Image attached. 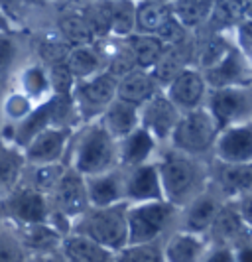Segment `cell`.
I'll return each instance as SVG.
<instances>
[{
  "label": "cell",
  "mask_w": 252,
  "mask_h": 262,
  "mask_svg": "<svg viewBox=\"0 0 252 262\" xmlns=\"http://www.w3.org/2000/svg\"><path fill=\"white\" fill-rule=\"evenodd\" d=\"M67 168L83 178L117 168V142L106 134L101 122H93L77 134Z\"/></svg>",
  "instance_id": "1"
},
{
  "label": "cell",
  "mask_w": 252,
  "mask_h": 262,
  "mask_svg": "<svg viewBox=\"0 0 252 262\" xmlns=\"http://www.w3.org/2000/svg\"><path fill=\"white\" fill-rule=\"evenodd\" d=\"M156 168L164 201L172 203L173 207H184L201 191V170L191 156L170 150L156 164Z\"/></svg>",
  "instance_id": "2"
},
{
  "label": "cell",
  "mask_w": 252,
  "mask_h": 262,
  "mask_svg": "<svg viewBox=\"0 0 252 262\" xmlns=\"http://www.w3.org/2000/svg\"><path fill=\"white\" fill-rule=\"evenodd\" d=\"M126 207V201L108 207H89L71 223V231L89 236L105 249L117 252L128 243Z\"/></svg>",
  "instance_id": "3"
},
{
  "label": "cell",
  "mask_w": 252,
  "mask_h": 262,
  "mask_svg": "<svg viewBox=\"0 0 252 262\" xmlns=\"http://www.w3.org/2000/svg\"><path fill=\"white\" fill-rule=\"evenodd\" d=\"M175 215H177V207H173L172 203L164 199L128 205L126 207V225H128L126 245L159 243L162 236L173 225Z\"/></svg>",
  "instance_id": "4"
},
{
  "label": "cell",
  "mask_w": 252,
  "mask_h": 262,
  "mask_svg": "<svg viewBox=\"0 0 252 262\" xmlns=\"http://www.w3.org/2000/svg\"><path fill=\"white\" fill-rule=\"evenodd\" d=\"M217 134H219V126L211 117L209 108L199 106L179 115V120L173 126L170 140H172L173 150L195 158L211 150Z\"/></svg>",
  "instance_id": "5"
},
{
  "label": "cell",
  "mask_w": 252,
  "mask_h": 262,
  "mask_svg": "<svg viewBox=\"0 0 252 262\" xmlns=\"http://www.w3.org/2000/svg\"><path fill=\"white\" fill-rule=\"evenodd\" d=\"M209 113L215 118L219 130L235 124L250 122L252 101L250 87H223L211 89L209 97Z\"/></svg>",
  "instance_id": "6"
},
{
  "label": "cell",
  "mask_w": 252,
  "mask_h": 262,
  "mask_svg": "<svg viewBox=\"0 0 252 262\" xmlns=\"http://www.w3.org/2000/svg\"><path fill=\"white\" fill-rule=\"evenodd\" d=\"M2 211L6 213L10 223L34 225L45 223L50 219L52 207L45 193L36 191L28 185H18L2 199Z\"/></svg>",
  "instance_id": "7"
},
{
  "label": "cell",
  "mask_w": 252,
  "mask_h": 262,
  "mask_svg": "<svg viewBox=\"0 0 252 262\" xmlns=\"http://www.w3.org/2000/svg\"><path fill=\"white\" fill-rule=\"evenodd\" d=\"M117 81L119 79L106 71H99L93 77L77 81L71 93L75 111L87 118L101 115L110 105V101L117 99Z\"/></svg>",
  "instance_id": "8"
},
{
  "label": "cell",
  "mask_w": 252,
  "mask_h": 262,
  "mask_svg": "<svg viewBox=\"0 0 252 262\" xmlns=\"http://www.w3.org/2000/svg\"><path fill=\"white\" fill-rule=\"evenodd\" d=\"M52 211L67 217L71 223L89 209V199L85 191V178L71 168H65L63 176L48 193Z\"/></svg>",
  "instance_id": "9"
},
{
  "label": "cell",
  "mask_w": 252,
  "mask_h": 262,
  "mask_svg": "<svg viewBox=\"0 0 252 262\" xmlns=\"http://www.w3.org/2000/svg\"><path fill=\"white\" fill-rule=\"evenodd\" d=\"M248 229L250 223L242 219L235 201L223 203L205 233V241L207 245H223L239 250L242 247H248Z\"/></svg>",
  "instance_id": "10"
},
{
  "label": "cell",
  "mask_w": 252,
  "mask_h": 262,
  "mask_svg": "<svg viewBox=\"0 0 252 262\" xmlns=\"http://www.w3.org/2000/svg\"><path fill=\"white\" fill-rule=\"evenodd\" d=\"M179 111L166 97V93L159 89L148 101L138 106V124L152 134L156 142L170 140L173 126L179 120Z\"/></svg>",
  "instance_id": "11"
},
{
  "label": "cell",
  "mask_w": 252,
  "mask_h": 262,
  "mask_svg": "<svg viewBox=\"0 0 252 262\" xmlns=\"http://www.w3.org/2000/svg\"><path fill=\"white\" fill-rule=\"evenodd\" d=\"M213 152L221 164H250L252 162V126L250 122L235 124L219 130Z\"/></svg>",
  "instance_id": "12"
},
{
  "label": "cell",
  "mask_w": 252,
  "mask_h": 262,
  "mask_svg": "<svg viewBox=\"0 0 252 262\" xmlns=\"http://www.w3.org/2000/svg\"><path fill=\"white\" fill-rule=\"evenodd\" d=\"M205 85L211 89L223 87H250V66L248 57L239 50H228L226 55L215 67L203 73Z\"/></svg>",
  "instance_id": "13"
},
{
  "label": "cell",
  "mask_w": 252,
  "mask_h": 262,
  "mask_svg": "<svg viewBox=\"0 0 252 262\" xmlns=\"http://www.w3.org/2000/svg\"><path fill=\"white\" fill-rule=\"evenodd\" d=\"M164 93L179 113H187V111L203 106L207 85H205V79H203L201 71L187 67L177 77H173L168 83Z\"/></svg>",
  "instance_id": "14"
},
{
  "label": "cell",
  "mask_w": 252,
  "mask_h": 262,
  "mask_svg": "<svg viewBox=\"0 0 252 262\" xmlns=\"http://www.w3.org/2000/svg\"><path fill=\"white\" fill-rule=\"evenodd\" d=\"M69 128H57L48 126L41 132H38L22 150V158L30 166H40V164H53L59 162L69 140Z\"/></svg>",
  "instance_id": "15"
},
{
  "label": "cell",
  "mask_w": 252,
  "mask_h": 262,
  "mask_svg": "<svg viewBox=\"0 0 252 262\" xmlns=\"http://www.w3.org/2000/svg\"><path fill=\"white\" fill-rule=\"evenodd\" d=\"M164 199L162 184L158 178L156 164H142L124 173V201L128 203H146Z\"/></svg>",
  "instance_id": "16"
},
{
  "label": "cell",
  "mask_w": 252,
  "mask_h": 262,
  "mask_svg": "<svg viewBox=\"0 0 252 262\" xmlns=\"http://www.w3.org/2000/svg\"><path fill=\"white\" fill-rule=\"evenodd\" d=\"M221 205L223 203L219 201V197L215 193L199 191L193 199H189L184 205L181 217H179V231L205 236Z\"/></svg>",
  "instance_id": "17"
},
{
  "label": "cell",
  "mask_w": 252,
  "mask_h": 262,
  "mask_svg": "<svg viewBox=\"0 0 252 262\" xmlns=\"http://www.w3.org/2000/svg\"><path fill=\"white\" fill-rule=\"evenodd\" d=\"M89 207H108L124 201V171L112 168L97 176L85 178Z\"/></svg>",
  "instance_id": "18"
},
{
  "label": "cell",
  "mask_w": 252,
  "mask_h": 262,
  "mask_svg": "<svg viewBox=\"0 0 252 262\" xmlns=\"http://www.w3.org/2000/svg\"><path fill=\"white\" fill-rule=\"evenodd\" d=\"M156 148L152 134L144 130L140 124L130 134L117 142V166L120 170H132L136 166L146 164Z\"/></svg>",
  "instance_id": "19"
},
{
  "label": "cell",
  "mask_w": 252,
  "mask_h": 262,
  "mask_svg": "<svg viewBox=\"0 0 252 262\" xmlns=\"http://www.w3.org/2000/svg\"><path fill=\"white\" fill-rule=\"evenodd\" d=\"M205 249V236L177 229L166 238V243H162V256L164 262H199Z\"/></svg>",
  "instance_id": "20"
},
{
  "label": "cell",
  "mask_w": 252,
  "mask_h": 262,
  "mask_svg": "<svg viewBox=\"0 0 252 262\" xmlns=\"http://www.w3.org/2000/svg\"><path fill=\"white\" fill-rule=\"evenodd\" d=\"M59 252L67 262H112L114 252L105 249L103 245L95 243L93 238L79 233H69L63 236Z\"/></svg>",
  "instance_id": "21"
},
{
  "label": "cell",
  "mask_w": 252,
  "mask_h": 262,
  "mask_svg": "<svg viewBox=\"0 0 252 262\" xmlns=\"http://www.w3.org/2000/svg\"><path fill=\"white\" fill-rule=\"evenodd\" d=\"M99 122L105 128L106 134L114 142H119V140H122L126 134H130L138 126V106L130 105V103H124L120 99H114L101 113V120Z\"/></svg>",
  "instance_id": "22"
},
{
  "label": "cell",
  "mask_w": 252,
  "mask_h": 262,
  "mask_svg": "<svg viewBox=\"0 0 252 262\" xmlns=\"http://www.w3.org/2000/svg\"><path fill=\"white\" fill-rule=\"evenodd\" d=\"M158 91V83L146 69H132L117 81V99L136 106H140Z\"/></svg>",
  "instance_id": "23"
},
{
  "label": "cell",
  "mask_w": 252,
  "mask_h": 262,
  "mask_svg": "<svg viewBox=\"0 0 252 262\" xmlns=\"http://www.w3.org/2000/svg\"><path fill=\"white\" fill-rule=\"evenodd\" d=\"M16 231L28 254L59 250V245L63 241V235L57 229H53L48 221L34 225H16Z\"/></svg>",
  "instance_id": "24"
},
{
  "label": "cell",
  "mask_w": 252,
  "mask_h": 262,
  "mask_svg": "<svg viewBox=\"0 0 252 262\" xmlns=\"http://www.w3.org/2000/svg\"><path fill=\"white\" fill-rule=\"evenodd\" d=\"M215 182L219 191L231 197H242L250 193L252 187V166L250 164H221L215 171Z\"/></svg>",
  "instance_id": "25"
},
{
  "label": "cell",
  "mask_w": 252,
  "mask_h": 262,
  "mask_svg": "<svg viewBox=\"0 0 252 262\" xmlns=\"http://www.w3.org/2000/svg\"><path fill=\"white\" fill-rule=\"evenodd\" d=\"M65 66L71 71V75L75 77V81H83V79L93 77L99 71H105V59L93 43L75 46L67 53Z\"/></svg>",
  "instance_id": "26"
},
{
  "label": "cell",
  "mask_w": 252,
  "mask_h": 262,
  "mask_svg": "<svg viewBox=\"0 0 252 262\" xmlns=\"http://www.w3.org/2000/svg\"><path fill=\"white\" fill-rule=\"evenodd\" d=\"M184 69H187V50L186 43L179 46H170L164 48V52L159 53V57L156 59V63L150 67V75L154 77V81L164 87H168V83L173 77H177Z\"/></svg>",
  "instance_id": "27"
},
{
  "label": "cell",
  "mask_w": 252,
  "mask_h": 262,
  "mask_svg": "<svg viewBox=\"0 0 252 262\" xmlns=\"http://www.w3.org/2000/svg\"><path fill=\"white\" fill-rule=\"evenodd\" d=\"M170 16H172V6L168 2H162V0H142L136 6L134 32L154 36Z\"/></svg>",
  "instance_id": "28"
},
{
  "label": "cell",
  "mask_w": 252,
  "mask_h": 262,
  "mask_svg": "<svg viewBox=\"0 0 252 262\" xmlns=\"http://www.w3.org/2000/svg\"><path fill=\"white\" fill-rule=\"evenodd\" d=\"M48 126H50V115H48V105H45V101H43L41 105H38L36 108H32L26 117L20 118V120L14 124L12 142L16 146H20V148H24L38 132H41L43 128H48Z\"/></svg>",
  "instance_id": "29"
},
{
  "label": "cell",
  "mask_w": 252,
  "mask_h": 262,
  "mask_svg": "<svg viewBox=\"0 0 252 262\" xmlns=\"http://www.w3.org/2000/svg\"><path fill=\"white\" fill-rule=\"evenodd\" d=\"M246 0H213L207 20L217 30L239 26L246 18Z\"/></svg>",
  "instance_id": "30"
},
{
  "label": "cell",
  "mask_w": 252,
  "mask_h": 262,
  "mask_svg": "<svg viewBox=\"0 0 252 262\" xmlns=\"http://www.w3.org/2000/svg\"><path fill=\"white\" fill-rule=\"evenodd\" d=\"M126 46L132 53L136 69H146V71L156 63L159 53L164 52V46L158 41V38L150 34H136L126 41Z\"/></svg>",
  "instance_id": "31"
},
{
  "label": "cell",
  "mask_w": 252,
  "mask_h": 262,
  "mask_svg": "<svg viewBox=\"0 0 252 262\" xmlns=\"http://www.w3.org/2000/svg\"><path fill=\"white\" fill-rule=\"evenodd\" d=\"M110 32L112 36H130L134 32L136 4L132 0H108Z\"/></svg>",
  "instance_id": "32"
},
{
  "label": "cell",
  "mask_w": 252,
  "mask_h": 262,
  "mask_svg": "<svg viewBox=\"0 0 252 262\" xmlns=\"http://www.w3.org/2000/svg\"><path fill=\"white\" fill-rule=\"evenodd\" d=\"M211 2L213 0H175L172 14L175 20L181 22V26L195 28L209 18Z\"/></svg>",
  "instance_id": "33"
},
{
  "label": "cell",
  "mask_w": 252,
  "mask_h": 262,
  "mask_svg": "<svg viewBox=\"0 0 252 262\" xmlns=\"http://www.w3.org/2000/svg\"><path fill=\"white\" fill-rule=\"evenodd\" d=\"M59 38L69 48L75 46H89L95 41L93 30L85 22L83 16H65L59 20Z\"/></svg>",
  "instance_id": "34"
},
{
  "label": "cell",
  "mask_w": 252,
  "mask_h": 262,
  "mask_svg": "<svg viewBox=\"0 0 252 262\" xmlns=\"http://www.w3.org/2000/svg\"><path fill=\"white\" fill-rule=\"evenodd\" d=\"M0 262H28V252L20 243L16 225L0 219Z\"/></svg>",
  "instance_id": "35"
},
{
  "label": "cell",
  "mask_w": 252,
  "mask_h": 262,
  "mask_svg": "<svg viewBox=\"0 0 252 262\" xmlns=\"http://www.w3.org/2000/svg\"><path fill=\"white\" fill-rule=\"evenodd\" d=\"M112 262H164L162 243H140L124 245L114 252Z\"/></svg>",
  "instance_id": "36"
},
{
  "label": "cell",
  "mask_w": 252,
  "mask_h": 262,
  "mask_svg": "<svg viewBox=\"0 0 252 262\" xmlns=\"http://www.w3.org/2000/svg\"><path fill=\"white\" fill-rule=\"evenodd\" d=\"M22 160L12 152H0V201L12 191L22 173Z\"/></svg>",
  "instance_id": "37"
},
{
  "label": "cell",
  "mask_w": 252,
  "mask_h": 262,
  "mask_svg": "<svg viewBox=\"0 0 252 262\" xmlns=\"http://www.w3.org/2000/svg\"><path fill=\"white\" fill-rule=\"evenodd\" d=\"M67 166L59 164V162H53V164H40V166H32V182L28 184V187L41 191V193H50L57 180L63 176Z\"/></svg>",
  "instance_id": "38"
},
{
  "label": "cell",
  "mask_w": 252,
  "mask_h": 262,
  "mask_svg": "<svg viewBox=\"0 0 252 262\" xmlns=\"http://www.w3.org/2000/svg\"><path fill=\"white\" fill-rule=\"evenodd\" d=\"M85 22L93 30L95 38H106L110 36V14H108V0H97L85 12L81 14Z\"/></svg>",
  "instance_id": "39"
},
{
  "label": "cell",
  "mask_w": 252,
  "mask_h": 262,
  "mask_svg": "<svg viewBox=\"0 0 252 262\" xmlns=\"http://www.w3.org/2000/svg\"><path fill=\"white\" fill-rule=\"evenodd\" d=\"M22 89L26 93L28 99H41L45 93L50 91V83H48V71L43 67H28L22 73Z\"/></svg>",
  "instance_id": "40"
},
{
  "label": "cell",
  "mask_w": 252,
  "mask_h": 262,
  "mask_svg": "<svg viewBox=\"0 0 252 262\" xmlns=\"http://www.w3.org/2000/svg\"><path fill=\"white\" fill-rule=\"evenodd\" d=\"M228 50H231L228 43H226L221 36H211L209 39H205V41L201 43L199 52H197L199 53V67L203 71L215 67L223 57H225Z\"/></svg>",
  "instance_id": "41"
},
{
  "label": "cell",
  "mask_w": 252,
  "mask_h": 262,
  "mask_svg": "<svg viewBox=\"0 0 252 262\" xmlns=\"http://www.w3.org/2000/svg\"><path fill=\"white\" fill-rule=\"evenodd\" d=\"M45 71H48V83H50L52 95H71L73 93V87L77 81L71 75L65 63L50 66V69H45Z\"/></svg>",
  "instance_id": "42"
},
{
  "label": "cell",
  "mask_w": 252,
  "mask_h": 262,
  "mask_svg": "<svg viewBox=\"0 0 252 262\" xmlns=\"http://www.w3.org/2000/svg\"><path fill=\"white\" fill-rule=\"evenodd\" d=\"M186 34H187V28L181 26V22L175 20L172 14V16L162 24V28H159L154 36L158 38V41L164 48H170V46L186 43Z\"/></svg>",
  "instance_id": "43"
},
{
  "label": "cell",
  "mask_w": 252,
  "mask_h": 262,
  "mask_svg": "<svg viewBox=\"0 0 252 262\" xmlns=\"http://www.w3.org/2000/svg\"><path fill=\"white\" fill-rule=\"evenodd\" d=\"M69 46L63 39L59 38H48L40 43V57L48 63V66H57V63H65L67 53H69Z\"/></svg>",
  "instance_id": "44"
},
{
  "label": "cell",
  "mask_w": 252,
  "mask_h": 262,
  "mask_svg": "<svg viewBox=\"0 0 252 262\" xmlns=\"http://www.w3.org/2000/svg\"><path fill=\"white\" fill-rule=\"evenodd\" d=\"M199 262H239L237 250L223 245H207L205 252L201 254Z\"/></svg>",
  "instance_id": "45"
},
{
  "label": "cell",
  "mask_w": 252,
  "mask_h": 262,
  "mask_svg": "<svg viewBox=\"0 0 252 262\" xmlns=\"http://www.w3.org/2000/svg\"><path fill=\"white\" fill-rule=\"evenodd\" d=\"M30 111H32V103H30V99H28L26 95H10L6 105H4V113L12 120H16V122L20 118L26 117Z\"/></svg>",
  "instance_id": "46"
},
{
  "label": "cell",
  "mask_w": 252,
  "mask_h": 262,
  "mask_svg": "<svg viewBox=\"0 0 252 262\" xmlns=\"http://www.w3.org/2000/svg\"><path fill=\"white\" fill-rule=\"evenodd\" d=\"M14 59V46L12 41L0 34V71H6Z\"/></svg>",
  "instance_id": "47"
},
{
  "label": "cell",
  "mask_w": 252,
  "mask_h": 262,
  "mask_svg": "<svg viewBox=\"0 0 252 262\" xmlns=\"http://www.w3.org/2000/svg\"><path fill=\"white\" fill-rule=\"evenodd\" d=\"M239 52L250 57V22L246 18L239 24Z\"/></svg>",
  "instance_id": "48"
},
{
  "label": "cell",
  "mask_w": 252,
  "mask_h": 262,
  "mask_svg": "<svg viewBox=\"0 0 252 262\" xmlns=\"http://www.w3.org/2000/svg\"><path fill=\"white\" fill-rule=\"evenodd\" d=\"M28 262H67L59 250H50V252H34L28 254Z\"/></svg>",
  "instance_id": "49"
},
{
  "label": "cell",
  "mask_w": 252,
  "mask_h": 262,
  "mask_svg": "<svg viewBox=\"0 0 252 262\" xmlns=\"http://www.w3.org/2000/svg\"><path fill=\"white\" fill-rule=\"evenodd\" d=\"M0 28H2V30H6V24H4V18H2V16H0Z\"/></svg>",
  "instance_id": "50"
},
{
  "label": "cell",
  "mask_w": 252,
  "mask_h": 262,
  "mask_svg": "<svg viewBox=\"0 0 252 262\" xmlns=\"http://www.w3.org/2000/svg\"><path fill=\"white\" fill-rule=\"evenodd\" d=\"M0 217H2V201H0Z\"/></svg>",
  "instance_id": "51"
},
{
  "label": "cell",
  "mask_w": 252,
  "mask_h": 262,
  "mask_svg": "<svg viewBox=\"0 0 252 262\" xmlns=\"http://www.w3.org/2000/svg\"><path fill=\"white\" fill-rule=\"evenodd\" d=\"M162 2H166V0H162Z\"/></svg>",
  "instance_id": "52"
}]
</instances>
